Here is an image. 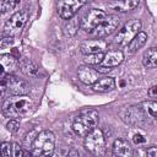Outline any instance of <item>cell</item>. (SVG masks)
<instances>
[{
  "mask_svg": "<svg viewBox=\"0 0 157 157\" xmlns=\"http://www.w3.org/2000/svg\"><path fill=\"white\" fill-rule=\"evenodd\" d=\"M139 4V0H110L108 2V6L115 11L125 12L135 9Z\"/></svg>",
  "mask_w": 157,
  "mask_h": 157,
  "instance_id": "2e32d148",
  "label": "cell"
},
{
  "mask_svg": "<svg viewBox=\"0 0 157 157\" xmlns=\"http://www.w3.org/2000/svg\"><path fill=\"white\" fill-rule=\"evenodd\" d=\"M146 155H147L148 157H157V147H156V146L148 147L147 151H146Z\"/></svg>",
  "mask_w": 157,
  "mask_h": 157,
  "instance_id": "1f68e13d",
  "label": "cell"
},
{
  "mask_svg": "<svg viewBox=\"0 0 157 157\" xmlns=\"http://www.w3.org/2000/svg\"><path fill=\"white\" fill-rule=\"evenodd\" d=\"M33 109V103L26 94L10 96L2 104V114L7 118H23Z\"/></svg>",
  "mask_w": 157,
  "mask_h": 157,
  "instance_id": "6da1fadb",
  "label": "cell"
},
{
  "mask_svg": "<svg viewBox=\"0 0 157 157\" xmlns=\"http://www.w3.org/2000/svg\"><path fill=\"white\" fill-rule=\"evenodd\" d=\"M132 141H134L136 145H140V144L146 142V137H145L142 134H135V135L132 136Z\"/></svg>",
  "mask_w": 157,
  "mask_h": 157,
  "instance_id": "f546056e",
  "label": "cell"
},
{
  "mask_svg": "<svg viewBox=\"0 0 157 157\" xmlns=\"http://www.w3.org/2000/svg\"><path fill=\"white\" fill-rule=\"evenodd\" d=\"M123 60H124V54L121 50H110L103 55L102 63L99 65H103L107 67H114V66H118Z\"/></svg>",
  "mask_w": 157,
  "mask_h": 157,
  "instance_id": "5bb4252c",
  "label": "cell"
},
{
  "mask_svg": "<svg viewBox=\"0 0 157 157\" xmlns=\"http://www.w3.org/2000/svg\"><path fill=\"white\" fill-rule=\"evenodd\" d=\"M146 42H147V34H146L145 32H142V31L137 32V34L128 43L129 53H130V54L136 53L139 49H141V48L145 45Z\"/></svg>",
  "mask_w": 157,
  "mask_h": 157,
  "instance_id": "ac0fdd59",
  "label": "cell"
},
{
  "mask_svg": "<svg viewBox=\"0 0 157 157\" xmlns=\"http://www.w3.org/2000/svg\"><path fill=\"white\" fill-rule=\"evenodd\" d=\"M107 13L103 11V10H99V9H91L90 11H87L81 21H80V28L83 29L85 32H88L91 33L104 18H105Z\"/></svg>",
  "mask_w": 157,
  "mask_h": 157,
  "instance_id": "52a82bcc",
  "label": "cell"
},
{
  "mask_svg": "<svg viewBox=\"0 0 157 157\" xmlns=\"http://www.w3.org/2000/svg\"><path fill=\"white\" fill-rule=\"evenodd\" d=\"M141 26H142V23L137 18H134V20L128 21L120 28V31L118 32V34L115 36V38H114L115 39V43H118L121 47L128 45V43L137 34V32H140Z\"/></svg>",
  "mask_w": 157,
  "mask_h": 157,
  "instance_id": "8992f818",
  "label": "cell"
},
{
  "mask_svg": "<svg viewBox=\"0 0 157 157\" xmlns=\"http://www.w3.org/2000/svg\"><path fill=\"white\" fill-rule=\"evenodd\" d=\"M29 155V152L25 151L18 144H12V156L15 157H22V156H27Z\"/></svg>",
  "mask_w": 157,
  "mask_h": 157,
  "instance_id": "f1b7e54d",
  "label": "cell"
},
{
  "mask_svg": "<svg viewBox=\"0 0 157 157\" xmlns=\"http://www.w3.org/2000/svg\"><path fill=\"white\" fill-rule=\"evenodd\" d=\"M141 108L145 112V114L151 118V119H156L157 117V103L155 101H150V102H144L141 103Z\"/></svg>",
  "mask_w": 157,
  "mask_h": 157,
  "instance_id": "7402d4cb",
  "label": "cell"
},
{
  "mask_svg": "<svg viewBox=\"0 0 157 157\" xmlns=\"http://www.w3.org/2000/svg\"><path fill=\"white\" fill-rule=\"evenodd\" d=\"M27 20H28V12L26 10H21V11L15 12L5 23L4 31H5L6 36L12 37L15 34H18L22 31V28L25 27Z\"/></svg>",
  "mask_w": 157,
  "mask_h": 157,
  "instance_id": "ba28073f",
  "label": "cell"
},
{
  "mask_svg": "<svg viewBox=\"0 0 157 157\" xmlns=\"http://www.w3.org/2000/svg\"><path fill=\"white\" fill-rule=\"evenodd\" d=\"M105 49H107V42L101 39V38L83 40L80 45V50L85 55L86 54H92V53H102Z\"/></svg>",
  "mask_w": 157,
  "mask_h": 157,
  "instance_id": "7c38bea8",
  "label": "cell"
},
{
  "mask_svg": "<svg viewBox=\"0 0 157 157\" xmlns=\"http://www.w3.org/2000/svg\"><path fill=\"white\" fill-rule=\"evenodd\" d=\"M98 74H105V72H109L112 69L110 67H107V66H103V65H94L93 67Z\"/></svg>",
  "mask_w": 157,
  "mask_h": 157,
  "instance_id": "4dcf8cb0",
  "label": "cell"
},
{
  "mask_svg": "<svg viewBox=\"0 0 157 157\" xmlns=\"http://www.w3.org/2000/svg\"><path fill=\"white\" fill-rule=\"evenodd\" d=\"M112 148H113V156L117 157H129L132 155V148L130 144L124 139H117Z\"/></svg>",
  "mask_w": 157,
  "mask_h": 157,
  "instance_id": "9a60e30c",
  "label": "cell"
},
{
  "mask_svg": "<svg viewBox=\"0 0 157 157\" xmlns=\"http://www.w3.org/2000/svg\"><path fill=\"white\" fill-rule=\"evenodd\" d=\"M98 118H99V114L96 109L87 108L81 113H78V115L74 119L72 130L75 131L76 135L85 137L90 131H92L96 128L98 123Z\"/></svg>",
  "mask_w": 157,
  "mask_h": 157,
  "instance_id": "7a4b0ae2",
  "label": "cell"
},
{
  "mask_svg": "<svg viewBox=\"0 0 157 157\" xmlns=\"http://www.w3.org/2000/svg\"><path fill=\"white\" fill-rule=\"evenodd\" d=\"M120 25V18L115 15H107L105 18L91 32V36L94 38H103L112 34Z\"/></svg>",
  "mask_w": 157,
  "mask_h": 157,
  "instance_id": "9c48e42d",
  "label": "cell"
},
{
  "mask_svg": "<svg viewBox=\"0 0 157 157\" xmlns=\"http://www.w3.org/2000/svg\"><path fill=\"white\" fill-rule=\"evenodd\" d=\"M103 53H92V54H86L85 56V63L87 65H99L103 59Z\"/></svg>",
  "mask_w": 157,
  "mask_h": 157,
  "instance_id": "cb8c5ba5",
  "label": "cell"
},
{
  "mask_svg": "<svg viewBox=\"0 0 157 157\" xmlns=\"http://www.w3.org/2000/svg\"><path fill=\"white\" fill-rule=\"evenodd\" d=\"M142 64L148 69H155L157 65V49L151 47L142 55Z\"/></svg>",
  "mask_w": 157,
  "mask_h": 157,
  "instance_id": "d6986e66",
  "label": "cell"
},
{
  "mask_svg": "<svg viewBox=\"0 0 157 157\" xmlns=\"http://www.w3.org/2000/svg\"><path fill=\"white\" fill-rule=\"evenodd\" d=\"M20 0H0V15H5L18 5Z\"/></svg>",
  "mask_w": 157,
  "mask_h": 157,
  "instance_id": "603a6c76",
  "label": "cell"
},
{
  "mask_svg": "<svg viewBox=\"0 0 157 157\" xmlns=\"http://www.w3.org/2000/svg\"><path fill=\"white\" fill-rule=\"evenodd\" d=\"M32 155L49 156L55 148V135L50 130L39 131L32 142Z\"/></svg>",
  "mask_w": 157,
  "mask_h": 157,
  "instance_id": "3957f363",
  "label": "cell"
},
{
  "mask_svg": "<svg viewBox=\"0 0 157 157\" xmlns=\"http://www.w3.org/2000/svg\"><path fill=\"white\" fill-rule=\"evenodd\" d=\"M67 155H69V156H78V152H76V151L72 150V151H69Z\"/></svg>",
  "mask_w": 157,
  "mask_h": 157,
  "instance_id": "836d02e7",
  "label": "cell"
},
{
  "mask_svg": "<svg viewBox=\"0 0 157 157\" xmlns=\"http://www.w3.org/2000/svg\"><path fill=\"white\" fill-rule=\"evenodd\" d=\"M77 76H78V80L85 85H92L99 78L98 72L93 67H90L88 65L80 66L77 71Z\"/></svg>",
  "mask_w": 157,
  "mask_h": 157,
  "instance_id": "4fadbf2b",
  "label": "cell"
},
{
  "mask_svg": "<svg viewBox=\"0 0 157 157\" xmlns=\"http://www.w3.org/2000/svg\"><path fill=\"white\" fill-rule=\"evenodd\" d=\"M86 150L96 156H102L105 152V137L101 129L94 128L85 136L83 142Z\"/></svg>",
  "mask_w": 157,
  "mask_h": 157,
  "instance_id": "5b68a950",
  "label": "cell"
},
{
  "mask_svg": "<svg viewBox=\"0 0 157 157\" xmlns=\"http://www.w3.org/2000/svg\"><path fill=\"white\" fill-rule=\"evenodd\" d=\"M90 0H59L58 1V13L61 18L67 20L75 13Z\"/></svg>",
  "mask_w": 157,
  "mask_h": 157,
  "instance_id": "8fae6325",
  "label": "cell"
},
{
  "mask_svg": "<svg viewBox=\"0 0 157 157\" xmlns=\"http://www.w3.org/2000/svg\"><path fill=\"white\" fill-rule=\"evenodd\" d=\"M80 27V22L77 18H75L74 16L67 18L66 25L64 26V33L66 37H74L77 33V29Z\"/></svg>",
  "mask_w": 157,
  "mask_h": 157,
  "instance_id": "ffe728a7",
  "label": "cell"
},
{
  "mask_svg": "<svg viewBox=\"0 0 157 157\" xmlns=\"http://www.w3.org/2000/svg\"><path fill=\"white\" fill-rule=\"evenodd\" d=\"M120 117L121 119L130 125H142L147 121V115L145 114V112L142 110L141 105H131V107H126L120 112Z\"/></svg>",
  "mask_w": 157,
  "mask_h": 157,
  "instance_id": "30bf717a",
  "label": "cell"
},
{
  "mask_svg": "<svg viewBox=\"0 0 157 157\" xmlns=\"http://www.w3.org/2000/svg\"><path fill=\"white\" fill-rule=\"evenodd\" d=\"M0 92L7 93L10 96L27 94L29 92V85L13 75L4 74L0 76Z\"/></svg>",
  "mask_w": 157,
  "mask_h": 157,
  "instance_id": "277c9868",
  "label": "cell"
},
{
  "mask_svg": "<svg viewBox=\"0 0 157 157\" xmlns=\"http://www.w3.org/2000/svg\"><path fill=\"white\" fill-rule=\"evenodd\" d=\"M6 128H7V130H9L10 132H12V134L17 132L18 129H20V121H18V119H16V118H11V119L7 121Z\"/></svg>",
  "mask_w": 157,
  "mask_h": 157,
  "instance_id": "83f0119b",
  "label": "cell"
},
{
  "mask_svg": "<svg viewBox=\"0 0 157 157\" xmlns=\"http://www.w3.org/2000/svg\"><path fill=\"white\" fill-rule=\"evenodd\" d=\"M13 44V38L11 36H0V52L10 48Z\"/></svg>",
  "mask_w": 157,
  "mask_h": 157,
  "instance_id": "4316f807",
  "label": "cell"
},
{
  "mask_svg": "<svg viewBox=\"0 0 157 157\" xmlns=\"http://www.w3.org/2000/svg\"><path fill=\"white\" fill-rule=\"evenodd\" d=\"M16 60L10 55H0V65L7 71L16 67Z\"/></svg>",
  "mask_w": 157,
  "mask_h": 157,
  "instance_id": "d4e9b609",
  "label": "cell"
},
{
  "mask_svg": "<svg viewBox=\"0 0 157 157\" xmlns=\"http://www.w3.org/2000/svg\"><path fill=\"white\" fill-rule=\"evenodd\" d=\"M115 87V81L113 77H102L92 83V90L96 92H109Z\"/></svg>",
  "mask_w": 157,
  "mask_h": 157,
  "instance_id": "e0dca14e",
  "label": "cell"
},
{
  "mask_svg": "<svg viewBox=\"0 0 157 157\" xmlns=\"http://www.w3.org/2000/svg\"><path fill=\"white\" fill-rule=\"evenodd\" d=\"M0 155L2 157H10L12 156V144L10 142H1L0 144Z\"/></svg>",
  "mask_w": 157,
  "mask_h": 157,
  "instance_id": "484cf974",
  "label": "cell"
},
{
  "mask_svg": "<svg viewBox=\"0 0 157 157\" xmlns=\"http://www.w3.org/2000/svg\"><path fill=\"white\" fill-rule=\"evenodd\" d=\"M148 96H150L151 98H153V99L157 97V86H156V85H153V86L148 90Z\"/></svg>",
  "mask_w": 157,
  "mask_h": 157,
  "instance_id": "d6a6232c",
  "label": "cell"
},
{
  "mask_svg": "<svg viewBox=\"0 0 157 157\" xmlns=\"http://www.w3.org/2000/svg\"><path fill=\"white\" fill-rule=\"evenodd\" d=\"M21 70L27 75V76H36L38 74V66L29 59H25L20 64Z\"/></svg>",
  "mask_w": 157,
  "mask_h": 157,
  "instance_id": "44dd1931",
  "label": "cell"
}]
</instances>
